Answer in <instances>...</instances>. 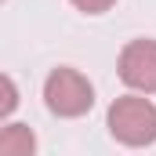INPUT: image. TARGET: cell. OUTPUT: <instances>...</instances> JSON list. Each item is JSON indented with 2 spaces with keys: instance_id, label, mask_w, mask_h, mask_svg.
Listing matches in <instances>:
<instances>
[{
  "instance_id": "6",
  "label": "cell",
  "mask_w": 156,
  "mask_h": 156,
  "mask_svg": "<svg viewBox=\"0 0 156 156\" xmlns=\"http://www.w3.org/2000/svg\"><path fill=\"white\" fill-rule=\"evenodd\" d=\"M69 4H73L76 11H83V15H105L116 0H69Z\"/></svg>"
},
{
  "instance_id": "3",
  "label": "cell",
  "mask_w": 156,
  "mask_h": 156,
  "mask_svg": "<svg viewBox=\"0 0 156 156\" xmlns=\"http://www.w3.org/2000/svg\"><path fill=\"white\" fill-rule=\"evenodd\" d=\"M120 80L138 91V94H156V40H131L120 51Z\"/></svg>"
},
{
  "instance_id": "4",
  "label": "cell",
  "mask_w": 156,
  "mask_h": 156,
  "mask_svg": "<svg viewBox=\"0 0 156 156\" xmlns=\"http://www.w3.org/2000/svg\"><path fill=\"white\" fill-rule=\"evenodd\" d=\"M33 149H37V134L26 123L0 127V156H29Z\"/></svg>"
},
{
  "instance_id": "1",
  "label": "cell",
  "mask_w": 156,
  "mask_h": 156,
  "mask_svg": "<svg viewBox=\"0 0 156 156\" xmlns=\"http://www.w3.org/2000/svg\"><path fill=\"white\" fill-rule=\"evenodd\" d=\"M105 123H109V134L120 145L142 149V145L156 142V105L145 94H138V91L116 98L109 105V113H105Z\"/></svg>"
},
{
  "instance_id": "7",
  "label": "cell",
  "mask_w": 156,
  "mask_h": 156,
  "mask_svg": "<svg viewBox=\"0 0 156 156\" xmlns=\"http://www.w3.org/2000/svg\"><path fill=\"white\" fill-rule=\"evenodd\" d=\"M0 4H4V0H0Z\"/></svg>"
},
{
  "instance_id": "2",
  "label": "cell",
  "mask_w": 156,
  "mask_h": 156,
  "mask_svg": "<svg viewBox=\"0 0 156 156\" xmlns=\"http://www.w3.org/2000/svg\"><path fill=\"white\" fill-rule=\"evenodd\" d=\"M44 102H47V109L55 116L76 120L94 105V87H91V80L80 69L58 66V69H51V76L44 80Z\"/></svg>"
},
{
  "instance_id": "5",
  "label": "cell",
  "mask_w": 156,
  "mask_h": 156,
  "mask_svg": "<svg viewBox=\"0 0 156 156\" xmlns=\"http://www.w3.org/2000/svg\"><path fill=\"white\" fill-rule=\"evenodd\" d=\"M15 109H18V87H15L11 76L0 73V120H7Z\"/></svg>"
}]
</instances>
